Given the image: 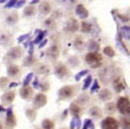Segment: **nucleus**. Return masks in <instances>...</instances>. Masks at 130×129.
Listing matches in <instances>:
<instances>
[{"instance_id": "obj_11", "label": "nucleus", "mask_w": 130, "mask_h": 129, "mask_svg": "<svg viewBox=\"0 0 130 129\" xmlns=\"http://www.w3.org/2000/svg\"><path fill=\"white\" fill-rule=\"evenodd\" d=\"M20 96L25 101L28 99H31L32 96H33V88L30 87V86H24L20 89Z\"/></svg>"}, {"instance_id": "obj_14", "label": "nucleus", "mask_w": 130, "mask_h": 129, "mask_svg": "<svg viewBox=\"0 0 130 129\" xmlns=\"http://www.w3.org/2000/svg\"><path fill=\"white\" fill-rule=\"evenodd\" d=\"M51 10H52L51 4L50 2H46V1L42 2V4L40 5V7H39V11H40V13L43 14V15L48 14L51 12Z\"/></svg>"}, {"instance_id": "obj_6", "label": "nucleus", "mask_w": 130, "mask_h": 129, "mask_svg": "<svg viewBox=\"0 0 130 129\" xmlns=\"http://www.w3.org/2000/svg\"><path fill=\"white\" fill-rule=\"evenodd\" d=\"M17 125V119H15L12 108H9L7 110V118H6V128L7 129H13Z\"/></svg>"}, {"instance_id": "obj_23", "label": "nucleus", "mask_w": 130, "mask_h": 129, "mask_svg": "<svg viewBox=\"0 0 130 129\" xmlns=\"http://www.w3.org/2000/svg\"><path fill=\"white\" fill-rule=\"evenodd\" d=\"M73 44H74V46H75L77 50L80 51V50L83 49V46H84L83 38H82V37H76L75 40H74V42H73Z\"/></svg>"}, {"instance_id": "obj_10", "label": "nucleus", "mask_w": 130, "mask_h": 129, "mask_svg": "<svg viewBox=\"0 0 130 129\" xmlns=\"http://www.w3.org/2000/svg\"><path fill=\"white\" fill-rule=\"evenodd\" d=\"M126 87H127V84L125 82V79H123L122 77H117L115 79V82H113V88H115V91L117 93H120Z\"/></svg>"}, {"instance_id": "obj_16", "label": "nucleus", "mask_w": 130, "mask_h": 129, "mask_svg": "<svg viewBox=\"0 0 130 129\" xmlns=\"http://www.w3.org/2000/svg\"><path fill=\"white\" fill-rule=\"evenodd\" d=\"M79 25H78V22H77L75 19H71V20L69 21V23H67L66 25V29L69 32H76L77 30H78Z\"/></svg>"}, {"instance_id": "obj_2", "label": "nucleus", "mask_w": 130, "mask_h": 129, "mask_svg": "<svg viewBox=\"0 0 130 129\" xmlns=\"http://www.w3.org/2000/svg\"><path fill=\"white\" fill-rule=\"evenodd\" d=\"M116 108L118 109V111L123 116L129 115V109H130V102L128 97H120L117 102Z\"/></svg>"}, {"instance_id": "obj_38", "label": "nucleus", "mask_w": 130, "mask_h": 129, "mask_svg": "<svg viewBox=\"0 0 130 129\" xmlns=\"http://www.w3.org/2000/svg\"><path fill=\"white\" fill-rule=\"evenodd\" d=\"M39 88H41L42 91H47V89H48V83L47 82L42 83L41 85H39Z\"/></svg>"}, {"instance_id": "obj_41", "label": "nucleus", "mask_w": 130, "mask_h": 129, "mask_svg": "<svg viewBox=\"0 0 130 129\" xmlns=\"http://www.w3.org/2000/svg\"><path fill=\"white\" fill-rule=\"evenodd\" d=\"M90 122H92V120H90V119H87L86 122H85V125H84V127H83V129H87V127H89Z\"/></svg>"}, {"instance_id": "obj_1", "label": "nucleus", "mask_w": 130, "mask_h": 129, "mask_svg": "<svg viewBox=\"0 0 130 129\" xmlns=\"http://www.w3.org/2000/svg\"><path fill=\"white\" fill-rule=\"evenodd\" d=\"M85 61L86 63L90 65L93 69H97V67L100 66L102 64V61H103V57L99 53H95V52H89L86 54L85 56Z\"/></svg>"}, {"instance_id": "obj_44", "label": "nucleus", "mask_w": 130, "mask_h": 129, "mask_svg": "<svg viewBox=\"0 0 130 129\" xmlns=\"http://www.w3.org/2000/svg\"><path fill=\"white\" fill-rule=\"evenodd\" d=\"M75 122H76V119H73L72 122H71V129H75Z\"/></svg>"}, {"instance_id": "obj_34", "label": "nucleus", "mask_w": 130, "mask_h": 129, "mask_svg": "<svg viewBox=\"0 0 130 129\" xmlns=\"http://www.w3.org/2000/svg\"><path fill=\"white\" fill-rule=\"evenodd\" d=\"M35 115H37V112H35L33 109H28V110H27V116L31 119V120H34Z\"/></svg>"}, {"instance_id": "obj_48", "label": "nucleus", "mask_w": 130, "mask_h": 129, "mask_svg": "<svg viewBox=\"0 0 130 129\" xmlns=\"http://www.w3.org/2000/svg\"><path fill=\"white\" fill-rule=\"evenodd\" d=\"M31 4H32V5H34V4H39V1H32Z\"/></svg>"}, {"instance_id": "obj_17", "label": "nucleus", "mask_w": 130, "mask_h": 129, "mask_svg": "<svg viewBox=\"0 0 130 129\" xmlns=\"http://www.w3.org/2000/svg\"><path fill=\"white\" fill-rule=\"evenodd\" d=\"M89 115L92 116L93 118H99L103 116V110L98 106H93V107L89 109Z\"/></svg>"}, {"instance_id": "obj_9", "label": "nucleus", "mask_w": 130, "mask_h": 129, "mask_svg": "<svg viewBox=\"0 0 130 129\" xmlns=\"http://www.w3.org/2000/svg\"><path fill=\"white\" fill-rule=\"evenodd\" d=\"M75 13L77 14V17L80 18V19H86L88 18V10L85 8V6L79 4L76 6V9H75Z\"/></svg>"}, {"instance_id": "obj_46", "label": "nucleus", "mask_w": 130, "mask_h": 129, "mask_svg": "<svg viewBox=\"0 0 130 129\" xmlns=\"http://www.w3.org/2000/svg\"><path fill=\"white\" fill-rule=\"evenodd\" d=\"M43 41H44V42H43V43H41V44H40V47H43V46L45 45V44H46V43H47V40H43Z\"/></svg>"}, {"instance_id": "obj_20", "label": "nucleus", "mask_w": 130, "mask_h": 129, "mask_svg": "<svg viewBox=\"0 0 130 129\" xmlns=\"http://www.w3.org/2000/svg\"><path fill=\"white\" fill-rule=\"evenodd\" d=\"M18 20H19V15H18V13L17 12H13V13H10L7 17V19H6V21H7V23L8 24H15L18 22Z\"/></svg>"}, {"instance_id": "obj_51", "label": "nucleus", "mask_w": 130, "mask_h": 129, "mask_svg": "<svg viewBox=\"0 0 130 129\" xmlns=\"http://www.w3.org/2000/svg\"><path fill=\"white\" fill-rule=\"evenodd\" d=\"M37 129H39V128H37Z\"/></svg>"}, {"instance_id": "obj_24", "label": "nucleus", "mask_w": 130, "mask_h": 129, "mask_svg": "<svg viewBox=\"0 0 130 129\" xmlns=\"http://www.w3.org/2000/svg\"><path fill=\"white\" fill-rule=\"evenodd\" d=\"M80 29L84 33H88L92 30V23L90 22H87V21H83L82 24H80Z\"/></svg>"}, {"instance_id": "obj_4", "label": "nucleus", "mask_w": 130, "mask_h": 129, "mask_svg": "<svg viewBox=\"0 0 130 129\" xmlns=\"http://www.w3.org/2000/svg\"><path fill=\"white\" fill-rule=\"evenodd\" d=\"M102 129H119V122L113 117H106L102 121Z\"/></svg>"}, {"instance_id": "obj_42", "label": "nucleus", "mask_w": 130, "mask_h": 129, "mask_svg": "<svg viewBox=\"0 0 130 129\" xmlns=\"http://www.w3.org/2000/svg\"><path fill=\"white\" fill-rule=\"evenodd\" d=\"M24 4H25V1H17V2H15V6H14V7L19 8V7H21V6L24 5Z\"/></svg>"}, {"instance_id": "obj_19", "label": "nucleus", "mask_w": 130, "mask_h": 129, "mask_svg": "<svg viewBox=\"0 0 130 129\" xmlns=\"http://www.w3.org/2000/svg\"><path fill=\"white\" fill-rule=\"evenodd\" d=\"M70 111H71V114H72L74 117L77 118L80 115V112H82V108H80L77 104L74 103V104H72V105L70 106Z\"/></svg>"}, {"instance_id": "obj_32", "label": "nucleus", "mask_w": 130, "mask_h": 129, "mask_svg": "<svg viewBox=\"0 0 130 129\" xmlns=\"http://www.w3.org/2000/svg\"><path fill=\"white\" fill-rule=\"evenodd\" d=\"M32 78H33V73H29L27 77H25V79L23 80V87L24 86H29V83L32 80Z\"/></svg>"}, {"instance_id": "obj_12", "label": "nucleus", "mask_w": 130, "mask_h": 129, "mask_svg": "<svg viewBox=\"0 0 130 129\" xmlns=\"http://www.w3.org/2000/svg\"><path fill=\"white\" fill-rule=\"evenodd\" d=\"M15 97V93L13 91H10V92H7L2 95L1 97V102L2 104H11L13 102V99Z\"/></svg>"}, {"instance_id": "obj_33", "label": "nucleus", "mask_w": 130, "mask_h": 129, "mask_svg": "<svg viewBox=\"0 0 130 129\" xmlns=\"http://www.w3.org/2000/svg\"><path fill=\"white\" fill-rule=\"evenodd\" d=\"M106 110H108L109 112H113L116 110V105H115V103H108V104L106 105Z\"/></svg>"}, {"instance_id": "obj_3", "label": "nucleus", "mask_w": 130, "mask_h": 129, "mask_svg": "<svg viewBox=\"0 0 130 129\" xmlns=\"http://www.w3.org/2000/svg\"><path fill=\"white\" fill-rule=\"evenodd\" d=\"M74 92H75V88L73 86H64V87L60 88L58 91V98L61 101H65V99H69L74 95Z\"/></svg>"}, {"instance_id": "obj_35", "label": "nucleus", "mask_w": 130, "mask_h": 129, "mask_svg": "<svg viewBox=\"0 0 130 129\" xmlns=\"http://www.w3.org/2000/svg\"><path fill=\"white\" fill-rule=\"evenodd\" d=\"M86 74H88V71H87V70H84V71H82V72L77 73L76 76H75V79H76V80H79L84 75H86Z\"/></svg>"}, {"instance_id": "obj_21", "label": "nucleus", "mask_w": 130, "mask_h": 129, "mask_svg": "<svg viewBox=\"0 0 130 129\" xmlns=\"http://www.w3.org/2000/svg\"><path fill=\"white\" fill-rule=\"evenodd\" d=\"M87 47L90 52H95V53H98V50H99V44L97 43L96 41H93L90 40L88 43H87Z\"/></svg>"}, {"instance_id": "obj_30", "label": "nucleus", "mask_w": 130, "mask_h": 129, "mask_svg": "<svg viewBox=\"0 0 130 129\" xmlns=\"http://www.w3.org/2000/svg\"><path fill=\"white\" fill-rule=\"evenodd\" d=\"M35 62V59L32 55H29L28 57H25L24 59V61H23V65L24 66H30V65H32V64H33Z\"/></svg>"}, {"instance_id": "obj_27", "label": "nucleus", "mask_w": 130, "mask_h": 129, "mask_svg": "<svg viewBox=\"0 0 130 129\" xmlns=\"http://www.w3.org/2000/svg\"><path fill=\"white\" fill-rule=\"evenodd\" d=\"M119 126H121L122 129H129V128H130L129 119L126 118L125 116H123V117H121V118H120V125H119Z\"/></svg>"}, {"instance_id": "obj_37", "label": "nucleus", "mask_w": 130, "mask_h": 129, "mask_svg": "<svg viewBox=\"0 0 130 129\" xmlns=\"http://www.w3.org/2000/svg\"><path fill=\"white\" fill-rule=\"evenodd\" d=\"M121 31H122V34L127 37V39L129 40V27L128 25H126V27H122L121 28Z\"/></svg>"}, {"instance_id": "obj_47", "label": "nucleus", "mask_w": 130, "mask_h": 129, "mask_svg": "<svg viewBox=\"0 0 130 129\" xmlns=\"http://www.w3.org/2000/svg\"><path fill=\"white\" fill-rule=\"evenodd\" d=\"M17 85H18V83H11L9 86H10V87H14V86H17Z\"/></svg>"}, {"instance_id": "obj_26", "label": "nucleus", "mask_w": 130, "mask_h": 129, "mask_svg": "<svg viewBox=\"0 0 130 129\" xmlns=\"http://www.w3.org/2000/svg\"><path fill=\"white\" fill-rule=\"evenodd\" d=\"M42 128L43 129H54V122L50 119H44L42 122Z\"/></svg>"}, {"instance_id": "obj_43", "label": "nucleus", "mask_w": 130, "mask_h": 129, "mask_svg": "<svg viewBox=\"0 0 130 129\" xmlns=\"http://www.w3.org/2000/svg\"><path fill=\"white\" fill-rule=\"evenodd\" d=\"M28 37H29V34H24V35H22V37L19 38V39H18V41H19V42H22V41L24 40V39H27Z\"/></svg>"}, {"instance_id": "obj_13", "label": "nucleus", "mask_w": 130, "mask_h": 129, "mask_svg": "<svg viewBox=\"0 0 130 129\" xmlns=\"http://www.w3.org/2000/svg\"><path fill=\"white\" fill-rule=\"evenodd\" d=\"M98 97L100 101H103V102H108L109 99H111L112 94L108 88H104L98 93Z\"/></svg>"}, {"instance_id": "obj_45", "label": "nucleus", "mask_w": 130, "mask_h": 129, "mask_svg": "<svg viewBox=\"0 0 130 129\" xmlns=\"http://www.w3.org/2000/svg\"><path fill=\"white\" fill-rule=\"evenodd\" d=\"M33 85H34V87H35V88H38V87H39V82H38V79H34Z\"/></svg>"}, {"instance_id": "obj_50", "label": "nucleus", "mask_w": 130, "mask_h": 129, "mask_svg": "<svg viewBox=\"0 0 130 129\" xmlns=\"http://www.w3.org/2000/svg\"><path fill=\"white\" fill-rule=\"evenodd\" d=\"M62 129H65V128H62Z\"/></svg>"}, {"instance_id": "obj_7", "label": "nucleus", "mask_w": 130, "mask_h": 129, "mask_svg": "<svg viewBox=\"0 0 130 129\" xmlns=\"http://www.w3.org/2000/svg\"><path fill=\"white\" fill-rule=\"evenodd\" d=\"M22 54H23V50L19 46H14V47H12L11 50L8 51L7 56L12 60H19L20 57H22Z\"/></svg>"}, {"instance_id": "obj_25", "label": "nucleus", "mask_w": 130, "mask_h": 129, "mask_svg": "<svg viewBox=\"0 0 130 129\" xmlns=\"http://www.w3.org/2000/svg\"><path fill=\"white\" fill-rule=\"evenodd\" d=\"M11 41V37L8 34H1L0 35V44H4V45H8Z\"/></svg>"}, {"instance_id": "obj_31", "label": "nucleus", "mask_w": 130, "mask_h": 129, "mask_svg": "<svg viewBox=\"0 0 130 129\" xmlns=\"http://www.w3.org/2000/svg\"><path fill=\"white\" fill-rule=\"evenodd\" d=\"M46 34H47V32H46V31H41L40 33H39V35L37 37V39H35V40H34V43H35V44L40 43V42H41L42 40H43L44 37H45V35H46Z\"/></svg>"}, {"instance_id": "obj_40", "label": "nucleus", "mask_w": 130, "mask_h": 129, "mask_svg": "<svg viewBox=\"0 0 130 129\" xmlns=\"http://www.w3.org/2000/svg\"><path fill=\"white\" fill-rule=\"evenodd\" d=\"M15 2H17V1H9L8 4L5 6V7H6V8H11V7H14V6H15Z\"/></svg>"}, {"instance_id": "obj_18", "label": "nucleus", "mask_w": 130, "mask_h": 129, "mask_svg": "<svg viewBox=\"0 0 130 129\" xmlns=\"http://www.w3.org/2000/svg\"><path fill=\"white\" fill-rule=\"evenodd\" d=\"M7 73H8V75L9 76H11V77H14V76H17L19 73H20V67H19L18 65H9L8 66V70H7Z\"/></svg>"}, {"instance_id": "obj_22", "label": "nucleus", "mask_w": 130, "mask_h": 129, "mask_svg": "<svg viewBox=\"0 0 130 129\" xmlns=\"http://www.w3.org/2000/svg\"><path fill=\"white\" fill-rule=\"evenodd\" d=\"M37 12V8L33 7V6H28L27 8H24L23 10V14L25 17H33Z\"/></svg>"}, {"instance_id": "obj_49", "label": "nucleus", "mask_w": 130, "mask_h": 129, "mask_svg": "<svg viewBox=\"0 0 130 129\" xmlns=\"http://www.w3.org/2000/svg\"><path fill=\"white\" fill-rule=\"evenodd\" d=\"M2 128H4V126H2V124L0 122V129H2Z\"/></svg>"}, {"instance_id": "obj_36", "label": "nucleus", "mask_w": 130, "mask_h": 129, "mask_svg": "<svg viewBox=\"0 0 130 129\" xmlns=\"http://www.w3.org/2000/svg\"><path fill=\"white\" fill-rule=\"evenodd\" d=\"M90 84H92V76H88L86 78V80L84 82V89H86V88H88L89 86H90Z\"/></svg>"}, {"instance_id": "obj_15", "label": "nucleus", "mask_w": 130, "mask_h": 129, "mask_svg": "<svg viewBox=\"0 0 130 129\" xmlns=\"http://www.w3.org/2000/svg\"><path fill=\"white\" fill-rule=\"evenodd\" d=\"M47 55L50 56L52 60H56L58 55H60V50H58L57 45H52L50 49L47 50Z\"/></svg>"}, {"instance_id": "obj_29", "label": "nucleus", "mask_w": 130, "mask_h": 129, "mask_svg": "<svg viewBox=\"0 0 130 129\" xmlns=\"http://www.w3.org/2000/svg\"><path fill=\"white\" fill-rule=\"evenodd\" d=\"M44 25L46 28H48V29H54L55 27H56V23H55L53 18H48V19H46V20L44 21Z\"/></svg>"}, {"instance_id": "obj_28", "label": "nucleus", "mask_w": 130, "mask_h": 129, "mask_svg": "<svg viewBox=\"0 0 130 129\" xmlns=\"http://www.w3.org/2000/svg\"><path fill=\"white\" fill-rule=\"evenodd\" d=\"M104 54L107 55L108 57H113L116 55V52H115V50H113L111 46H106L105 49H104Z\"/></svg>"}, {"instance_id": "obj_39", "label": "nucleus", "mask_w": 130, "mask_h": 129, "mask_svg": "<svg viewBox=\"0 0 130 129\" xmlns=\"http://www.w3.org/2000/svg\"><path fill=\"white\" fill-rule=\"evenodd\" d=\"M98 87H99L98 82H97V80H95V82H94V84H93V86H92V88H90V92H94L95 89H97Z\"/></svg>"}, {"instance_id": "obj_8", "label": "nucleus", "mask_w": 130, "mask_h": 129, "mask_svg": "<svg viewBox=\"0 0 130 129\" xmlns=\"http://www.w3.org/2000/svg\"><path fill=\"white\" fill-rule=\"evenodd\" d=\"M54 73H55V75H56V76H58L60 78H62V77L66 76L67 74H69V69H67L64 64L60 63V64H57V65L55 66Z\"/></svg>"}, {"instance_id": "obj_5", "label": "nucleus", "mask_w": 130, "mask_h": 129, "mask_svg": "<svg viewBox=\"0 0 130 129\" xmlns=\"http://www.w3.org/2000/svg\"><path fill=\"white\" fill-rule=\"evenodd\" d=\"M47 103V97L46 95L43 94V93H39L34 96L33 98V106L35 108H42L46 105Z\"/></svg>"}]
</instances>
